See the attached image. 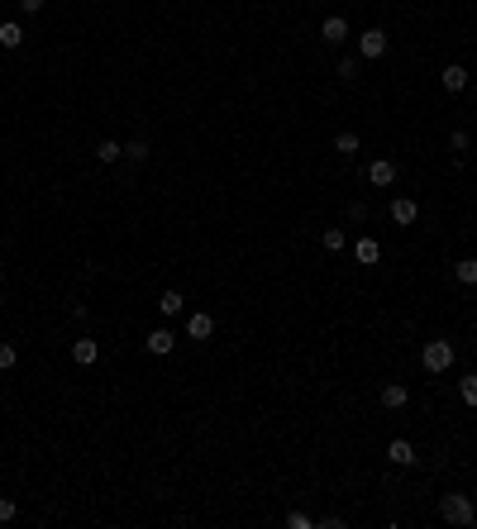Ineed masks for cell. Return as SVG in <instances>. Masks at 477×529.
I'll use <instances>...</instances> for the list:
<instances>
[{
  "instance_id": "obj_24",
  "label": "cell",
  "mask_w": 477,
  "mask_h": 529,
  "mask_svg": "<svg viewBox=\"0 0 477 529\" xmlns=\"http://www.w3.org/2000/svg\"><path fill=\"white\" fill-rule=\"evenodd\" d=\"M358 77V62L353 57H339V81H353Z\"/></svg>"
},
{
  "instance_id": "obj_8",
  "label": "cell",
  "mask_w": 477,
  "mask_h": 529,
  "mask_svg": "<svg viewBox=\"0 0 477 529\" xmlns=\"http://www.w3.org/2000/svg\"><path fill=\"white\" fill-rule=\"evenodd\" d=\"M320 38H325V43H344L348 38V20L344 15H329V20L320 24Z\"/></svg>"
},
{
  "instance_id": "obj_4",
  "label": "cell",
  "mask_w": 477,
  "mask_h": 529,
  "mask_svg": "<svg viewBox=\"0 0 477 529\" xmlns=\"http://www.w3.org/2000/svg\"><path fill=\"white\" fill-rule=\"evenodd\" d=\"M186 334H191L196 344H206V339H215V315H211V310H196V315L186 319Z\"/></svg>"
},
{
  "instance_id": "obj_25",
  "label": "cell",
  "mask_w": 477,
  "mask_h": 529,
  "mask_svg": "<svg viewBox=\"0 0 477 529\" xmlns=\"http://www.w3.org/2000/svg\"><path fill=\"white\" fill-rule=\"evenodd\" d=\"M15 515H20V505L10 501V496H0V525H5V520H15Z\"/></svg>"
},
{
  "instance_id": "obj_13",
  "label": "cell",
  "mask_w": 477,
  "mask_h": 529,
  "mask_svg": "<svg viewBox=\"0 0 477 529\" xmlns=\"http://www.w3.org/2000/svg\"><path fill=\"white\" fill-rule=\"evenodd\" d=\"M439 81H444V91H463V86H468V67H463V62H449V67L439 72Z\"/></svg>"
},
{
  "instance_id": "obj_26",
  "label": "cell",
  "mask_w": 477,
  "mask_h": 529,
  "mask_svg": "<svg viewBox=\"0 0 477 529\" xmlns=\"http://www.w3.org/2000/svg\"><path fill=\"white\" fill-rule=\"evenodd\" d=\"M348 219H353V224H363V219H368V205H363V201H353V205H348Z\"/></svg>"
},
{
  "instance_id": "obj_28",
  "label": "cell",
  "mask_w": 477,
  "mask_h": 529,
  "mask_svg": "<svg viewBox=\"0 0 477 529\" xmlns=\"http://www.w3.org/2000/svg\"><path fill=\"white\" fill-rule=\"evenodd\" d=\"M20 10H24V15H38V10H43V0H20Z\"/></svg>"
},
{
  "instance_id": "obj_12",
  "label": "cell",
  "mask_w": 477,
  "mask_h": 529,
  "mask_svg": "<svg viewBox=\"0 0 477 529\" xmlns=\"http://www.w3.org/2000/svg\"><path fill=\"white\" fill-rule=\"evenodd\" d=\"M353 258H358L363 267H372L377 258H382V243H377V238H353Z\"/></svg>"
},
{
  "instance_id": "obj_27",
  "label": "cell",
  "mask_w": 477,
  "mask_h": 529,
  "mask_svg": "<svg viewBox=\"0 0 477 529\" xmlns=\"http://www.w3.org/2000/svg\"><path fill=\"white\" fill-rule=\"evenodd\" d=\"M315 525H325V529H344L348 520H344V515H325V520H315Z\"/></svg>"
},
{
  "instance_id": "obj_16",
  "label": "cell",
  "mask_w": 477,
  "mask_h": 529,
  "mask_svg": "<svg viewBox=\"0 0 477 529\" xmlns=\"http://www.w3.org/2000/svg\"><path fill=\"white\" fill-rule=\"evenodd\" d=\"M453 277H458V287H477V258H463V263H453Z\"/></svg>"
},
{
  "instance_id": "obj_1",
  "label": "cell",
  "mask_w": 477,
  "mask_h": 529,
  "mask_svg": "<svg viewBox=\"0 0 477 529\" xmlns=\"http://www.w3.org/2000/svg\"><path fill=\"white\" fill-rule=\"evenodd\" d=\"M439 515H444L449 525H473V520H477V505H473V496H463V491H449V496L439 501Z\"/></svg>"
},
{
  "instance_id": "obj_10",
  "label": "cell",
  "mask_w": 477,
  "mask_h": 529,
  "mask_svg": "<svg viewBox=\"0 0 477 529\" xmlns=\"http://www.w3.org/2000/svg\"><path fill=\"white\" fill-rule=\"evenodd\" d=\"M382 405H387V410H406V405H411V391H406L401 382H387V386H382Z\"/></svg>"
},
{
  "instance_id": "obj_9",
  "label": "cell",
  "mask_w": 477,
  "mask_h": 529,
  "mask_svg": "<svg viewBox=\"0 0 477 529\" xmlns=\"http://www.w3.org/2000/svg\"><path fill=\"white\" fill-rule=\"evenodd\" d=\"M368 182L372 186H392V182H397V162H392V158H377L368 167Z\"/></svg>"
},
{
  "instance_id": "obj_21",
  "label": "cell",
  "mask_w": 477,
  "mask_h": 529,
  "mask_svg": "<svg viewBox=\"0 0 477 529\" xmlns=\"http://www.w3.org/2000/svg\"><path fill=\"white\" fill-rule=\"evenodd\" d=\"M458 396H463V405H473V410H477V377L458 382Z\"/></svg>"
},
{
  "instance_id": "obj_19",
  "label": "cell",
  "mask_w": 477,
  "mask_h": 529,
  "mask_svg": "<svg viewBox=\"0 0 477 529\" xmlns=\"http://www.w3.org/2000/svg\"><path fill=\"white\" fill-rule=\"evenodd\" d=\"M148 153H153V148H148L143 138H129V143H124V162H148Z\"/></svg>"
},
{
  "instance_id": "obj_2",
  "label": "cell",
  "mask_w": 477,
  "mask_h": 529,
  "mask_svg": "<svg viewBox=\"0 0 477 529\" xmlns=\"http://www.w3.org/2000/svg\"><path fill=\"white\" fill-rule=\"evenodd\" d=\"M420 363H425V372H429V377L449 372V368H453V344H449V339H434V344H425Z\"/></svg>"
},
{
  "instance_id": "obj_22",
  "label": "cell",
  "mask_w": 477,
  "mask_h": 529,
  "mask_svg": "<svg viewBox=\"0 0 477 529\" xmlns=\"http://www.w3.org/2000/svg\"><path fill=\"white\" fill-rule=\"evenodd\" d=\"M15 363H20V348H15V344H0V372H10Z\"/></svg>"
},
{
  "instance_id": "obj_3",
  "label": "cell",
  "mask_w": 477,
  "mask_h": 529,
  "mask_svg": "<svg viewBox=\"0 0 477 529\" xmlns=\"http://www.w3.org/2000/svg\"><path fill=\"white\" fill-rule=\"evenodd\" d=\"M387 215H392V224H401V229H411V224L420 219V205H415L411 196H392V205H387Z\"/></svg>"
},
{
  "instance_id": "obj_6",
  "label": "cell",
  "mask_w": 477,
  "mask_h": 529,
  "mask_svg": "<svg viewBox=\"0 0 477 529\" xmlns=\"http://www.w3.org/2000/svg\"><path fill=\"white\" fill-rule=\"evenodd\" d=\"M358 53H363V57H382V53H387V34H382V29L358 34Z\"/></svg>"
},
{
  "instance_id": "obj_14",
  "label": "cell",
  "mask_w": 477,
  "mask_h": 529,
  "mask_svg": "<svg viewBox=\"0 0 477 529\" xmlns=\"http://www.w3.org/2000/svg\"><path fill=\"white\" fill-rule=\"evenodd\" d=\"M120 158H124V143H115V138L96 143V162H120Z\"/></svg>"
},
{
  "instance_id": "obj_11",
  "label": "cell",
  "mask_w": 477,
  "mask_h": 529,
  "mask_svg": "<svg viewBox=\"0 0 477 529\" xmlns=\"http://www.w3.org/2000/svg\"><path fill=\"white\" fill-rule=\"evenodd\" d=\"M387 458H392L397 468H411V463H415V444H411V439H392V444H387Z\"/></svg>"
},
{
  "instance_id": "obj_18",
  "label": "cell",
  "mask_w": 477,
  "mask_h": 529,
  "mask_svg": "<svg viewBox=\"0 0 477 529\" xmlns=\"http://www.w3.org/2000/svg\"><path fill=\"white\" fill-rule=\"evenodd\" d=\"M358 148H363V143H358V133H353V129H344L339 138H334V153H344V158H353Z\"/></svg>"
},
{
  "instance_id": "obj_20",
  "label": "cell",
  "mask_w": 477,
  "mask_h": 529,
  "mask_svg": "<svg viewBox=\"0 0 477 529\" xmlns=\"http://www.w3.org/2000/svg\"><path fill=\"white\" fill-rule=\"evenodd\" d=\"M320 243H325L329 253H339V248L348 243V234H344V229H325V234H320Z\"/></svg>"
},
{
  "instance_id": "obj_23",
  "label": "cell",
  "mask_w": 477,
  "mask_h": 529,
  "mask_svg": "<svg viewBox=\"0 0 477 529\" xmlns=\"http://www.w3.org/2000/svg\"><path fill=\"white\" fill-rule=\"evenodd\" d=\"M287 525H292V529H311V525H315V515H306V510H292V515H287Z\"/></svg>"
},
{
  "instance_id": "obj_7",
  "label": "cell",
  "mask_w": 477,
  "mask_h": 529,
  "mask_svg": "<svg viewBox=\"0 0 477 529\" xmlns=\"http://www.w3.org/2000/svg\"><path fill=\"white\" fill-rule=\"evenodd\" d=\"M96 358H101V344H96L91 334H86V339H77V344H72V363H77V368H91Z\"/></svg>"
},
{
  "instance_id": "obj_5",
  "label": "cell",
  "mask_w": 477,
  "mask_h": 529,
  "mask_svg": "<svg viewBox=\"0 0 477 529\" xmlns=\"http://www.w3.org/2000/svg\"><path fill=\"white\" fill-rule=\"evenodd\" d=\"M143 348H148L153 358H167V353L177 348V334H172V329H153V334L143 339Z\"/></svg>"
},
{
  "instance_id": "obj_15",
  "label": "cell",
  "mask_w": 477,
  "mask_h": 529,
  "mask_svg": "<svg viewBox=\"0 0 477 529\" xmlns=\"http://www.w3.org/2000/svg\"><path fill=\"white\" fill-rule=\"evenodd\" d=\"M158 310H162V315H167V319H172V315H182V310H186L182 291H162V296H158Z\"/></svg>"
},
{
  "instance_id": "obj_17",
  "label": "cell",
  "mask_w": 477,
  "mask_h": 529,
  "mask_svg": "<svg viewBox=\"0 0 477 529\" xmlns=\"http://www.w3.org/2000/svg\"><path fill=\"white\" fill-rule=\"evenodd\" d=\"M20 43H24V29L15 24V20H5L0 24V48H20Z\"/></svg>"
}]
</instances>
